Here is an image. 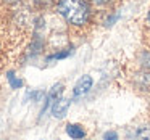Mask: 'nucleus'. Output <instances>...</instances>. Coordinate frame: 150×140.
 <instances>
[{
  "label": "nucleus",
  "instance_id": "9",
  "mask_svg": "<svg viewBox=\"0 0 150 140\" xmlns=\"http://www.w3.org/2000/svg\"><path fill=\"white\" fill-rule=\"evenodd\" d=\"M8 79H10V82H11V85H13V87H20V85L23 84V82H21L20 79L16 81V79L13 77V72H8Z\"/></svg>",
  "mask_w": 150,
  "mask_h": 140
},
{
  "label": "nucleus",
  "instance_id": "5",
  "mask_svg": "<svg viewBox=\"0 0 150 140\" xmlns=\"http://www.w3.org/2000/svg\"><path fill=\"white\" fill-rule=\"evenodd\" d=\"M66 134L69 137H73V139H82V137H86V130L79 124H68L66 126Z\"/></svg>",
  "mask_w": 150,
  "mask_h": 140
},
{
  "label": "nucleus",
  "instance_id": "11",
  "mask_svg": "<svg viewBox=\"0 0 150 140\" xmlns=\"http://www.w3.org/2000/svg\"><path fill=\"white\" fill-rule=\"evenodd\" d=\"M103 137H105V139H118V135L115 132H107Z\"/></svg>",
  "mask_w": 150,
  "mask_h": 140
},
{
  "label": "nucleus",
  "instance_id": "10",
  "mask_svg": "<svg viewBox=\"0 0 150 140\" xmlns=\"http://www.w3.org/2000/svg\"><path fill=\"white\" fill-rule=\"evenodd\" d=\"M53 0H34V4L37 5V7H47V5H50Z\"/></svg>",
  "mask_w": 150,
  "mask_h": 140
},
{
  "label": "nucleus",
  "instance_id": "2",
  "mask_svg": "<svg viewBox=\"0 0 150 140\" xmlns=\"http://www.w3.org/2000/svg\"><path fill=\"white\" fill-rule=\"evenodd\" d=\"M92 84H94V81H92L91 76H82V77L76 82L74 89H73V97L79 98V97H82V95H86L92 89Z\"/></svg>",
  "mask_w": 150,
  "mask_h": 140
},
{
  "label": "nucleus",
  "instance_id": "6",
  "mask_svg": "<svg viewBox=\"0 0 150 140\" xmlns=\"http://www.w3.org/2000/svg\"><path fill=\"white\" fill-rule=\"evenodd\" d=\"M139 61H140V68H142V71L150 72V52H142L140 53Z\"/></svg>",
  "mask_w": 150,
  "mask_h": 140
},
{
  "label": "nucleus",
  "instance_id": "4",
  "mask_svg": "<svg viewBox=\"0 0 150 140\" xmlns=\"http://www.w3.org/2000/svg\"><path fill=\"white\" fill-rule=\"evenodd\" d=\"M62 92H63V84H57V85H53V89L50 90V94L47 95V100H45V105H44V108H42V111L40 113H45V110L50 106V105L53 103V101L57 100V98H60L62 97Z\"/></svg>",
  "mask_w": 150,
  "mask_h": 140
},
{
  "label": "nucleus",
  "instance_id": "3",
  "mask_svg": "<svg viewBox=\"0 0 150 140\" xmlns=\"http://www.w3.org/2000/svg\"><path fill=\"white\" fill-rule=\"evenodd\" d=\"M68 110H69V100L68 98H57L55 101L52 103V113H53V116L55 117H65V114L68 113Z\"/></svg>",
  "mask_w": 150,
  "mask_h": 140
},
{
  "label": "nucleus",
  "instance_id": "13",
  "mask_svg": "<svg viewBox=\"0 0 150 140\" xmlns=\"http://www.w3.org/2000/svg\"><path fill=\"white\" fill-rule=\"evenodd\" d=\"M147 21H149V24H150V11L147 13Z\"/></svg>",
  "mask_w": 150,
  "mask_h": 140
},
{
  "label": "nucleus",
  "instance_id": "8",
  "mask_svg": "<svg viewBox=\"0 0 150 140\" xmlns=\"http://www.w3.org/2000/svg\"><path fill=\"white\" fill-rule=\"evenodd\" d=\"M111 2H113V0H92V4H94L95 7H108Z\"/></svg>",
  "mask_w": 150,
  "mask_h": 140
},
{
  "label": "nucleus",
  "instance_id": "12",
  "mask_svg": "<svg viewBox=\"0 0 150 140\" xmlns=\"http://www.w3.org/2000/svg\"><path fill=\"white\" fill-rule=\"evenodd\" d=\"M7 4H16V2H20V0H5Z\"/></svg>",
  "mask_w": 150,
  "mask_h": 140
},
{
  "label": "nucleus",
  "instance_id": "7",
  "mask_svg": "<svg viewBox=\"0 0 150 140\" xmlns=\"http://www.w3.org/2000/svg\"><path fill=\"white\" fill-rule=\"evenodd\" d=\"M131 137H137V139H150V127H139L131 134Z\"/></svg>",
  "mask_w": 150,
  "mask_h": 140
},
{
  "label": "nucleus",
  "instance_id": "1",
  "mask_svg": "<svg viewBox=\"0 0 150 140\" xmlns=\"http://www.w3.org/2000/svg\"><path fill=\"white\" fill-rule=\"evenodd\" d=\"M57 11L73 26H86L91 21V5L87 0H57Z\"/></svg>",
  "mask_w": 150,
  "mask_h": 140
}]
</instances>
